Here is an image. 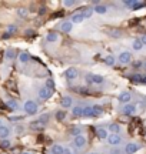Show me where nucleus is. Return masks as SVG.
I'll return each instance as SVG.
<instances>
[{
    "mask_svg": "<svg viewBox=\"0 0 146 154\" xmlns=\"http://www.w3.org/2000/svg\"><path fill=\"white\" fill-rule=\"evenodd\" d=\"M23 109H25V111H26L27 114H36L37 113V104L33 100H27V101L25 103Z\"/></svg>",
    "mask_w": 146,
    "mask_h": 154,
    "instance_id": "f257e3e1",
    "label": "nucleus"
},
{
    "mask_svg": "<svg viewBox=\"0 0 146 154\" xmlns=\"http://www.w3.org/2000/svg\"><path fill=\"white\" fill-rule=\"evenodd\" d=\"M83 20H85V16H83L82 13H76V14H73L72 23H82Z\"/></svg>",
    "mask_w": 146,
    "mask_h": 154,
    "instance_id": "f3484780",
    "label": "nucleus"
},
{
    "mask_svg": "<svg viewBox=\"0 0 146 154\" xmlns=\"http://www.w3.org/2000/svg\"><path fill=\"white\" fill-rule=\"evenodd\" d=\"M63 154H72V153H70V150H69L68 147H65V151H63Z\"/></svg>",
    "mask_w": 146,
    "mask_h": 154,
    "instance_id": "79ce46f5",
    "label": "nucleus"
},
{
    "mask_svg": "<svg viewBox=\"0 0 146 154\" xmlns=\"http://www.w3.org/2000/svg\"><path fill=\"white\" fill-rule=\"evenodd\" d=\"M30 127H32L33 130H43V128H44V126H43L39 120H37V121H35V123H32V126H30Z\"/></svg>",
    "mask_w": 146,
    "mask_h": 154,
    "instance_id": "393cba45",
    "label": "nucleus"
},
{
    "mask_svg": "<svg viewBox=\"0 0 146 154\" xmlns=\"http://www.w3.org/2000/svg\"><path fill=\"white\" fill-rule=\"evenodd\" d=\"M93 13H95V10H93L92 7H87V9H83V11H82V14L85 16V19H90V17L93 16Z\"/></svg>",
    "mask_w": 146,
    "mask_h": 154,
    "instance_id": "a211bd4d",
    "label": "nucleus"
},
{
    "mask_svg": "<svg viewBox=\"0 0 146 154\" xmlns=\"http://www.w3.org/2000/svg\"><path fill=\"white\" fill-rule=\"evenodd\" d=\"M1 126H3V124H1V120H0V127H1Z\"/></svg>",
    "mask_w": 146,
    "mask_h": 154,
    "instance_id": "de8ad7c7",
    "label": "nucleus"
},
{
    "mask_svg": "<svg viewBox=\"0 0 146 154\" xmlns=\"http://www.w3.org/2000/svg\"><path fill=\"white\" fill-rule=\"evenodd\" d=\"M108 143H109L110 146H117V144L122 143V137H120L119 134H109Z\"/></svg>",
    "mask_w": 146,
    "mask_h": 154,
    "instance_id": "0eeeda50",
    "label": "nucleus"
},
{
    "mask_svg": "<svg viewBox=\"0 0 146 154\" xmlns=\"http://www.w3.org/2000/svg\"><path fill=\"white\" fill-rule=\"evenodd\" d=\"M72 113L74 117H80V116H83V107H80V106H76V107H73Z\"/></svg>",
    "mask_w": 146,
    "mask_h": 154,
    "instance_id": "412c9836",
    "label": "nucleus"
},
{
    "mask_svg": "<svg viewBox=\"0 0 146 154\" xmlns=\"http://www.w3.org/2000/svg\"><path fill=\"white\" fill-rule=\"evenodd\" d=\"M1 147H3V149H9V147H10V141H9V140H3V141H1Z\"/></svg>",
    "mask_w": 146,
    "mask_h": 154,
    "instance_id": "4c0bfd02",
    "label": "nucleus"
},
{
    "mask_svg": "<svg viewBox=\"0 0 146 154\" xmlns=\"http://www.w3.org/2000/svg\"><path fill=\"white\" fill-rule=\"evenodd\" d=\"M29 59H30V56H29L27 53H20V54H19V60H20V63H27Z\"/></svg>",
    "mask_w": 146,
    "mask_h": 154,
    "instance_id": "b1692460",
    "label": "nucleus"
},
{
    "mask_svg": "<svg viewBox=\"0 0 146 154\" xmlns=\"http://www.w3.org/2000/svg\"><path fill=\"white\" fill-rule=\"evenodd\" d=\"M65 117H66V113H65V111H56V118H57L59 121H62Z\"/></svg>",
    "mask_w": 146,
    "mask_h": 154,
    "instance_id": "f704fd0d",
    "label": "nucleus"
},
{
    "mask_svg": "<svg viewBox=\"0 0 146 154\" xmlns=\"http://www.w3.org/2000/svg\"><path fill=\"white\" fill-rule=\"evenodd\" d=\"M105 63H106L108 66H113V64H115V57H113V56H106Z\"/></svg>",
    "mask_w": 146,
    "mask_h": 154,
    "instance_id": "c756f323",
    "label": "nucleus"
},
{
    "mask_svg": "<svg viewBox=\"0 0 146 154\" xmlns=\"http://www.w3.org/2000/svg\"><path fill=\"white\" fill-rule=\"evenodd\" d=\"M142 78H143L142 74H135V76H132V81H135V83H142Z\"/></svg>",
    "mask_w": 146,
    "mask_h": 154,
    "instance_id": "72a5a7b5",
    "label": "nucleus"
},
{
    "mask_svg": "<svg viewBox=\"0 0 146 154\" xmlns=\"http://www.w3.org/2000/svg\"><path fill=\"white\" fill-rule=\"evenodd\" d=\"M90 78H92V83H95V84H102L105 81L103 76H100V74H92Z\"/></svg>",
    "mask_w": 146,
    "mask_h": 154,
    "instance_id": "2eb2a0df",
    "label": "nucleus"
},
{
    "mask_svg": "<svg viewBox=\"0 0 146 154\" xmlns=\"http://www.w3.org/2000/svg\"><path fill=\"white\" fill-rule=\"evenodd\" d=\"M7 107H9V109H12V110H17L19 104H17L14 100H9V101H7Z\"/></svg>",
    "mask_w": 146,
    "mask_h": 154,
    "instance_id": "cd10ccee",
    "label": "nucleus"
},
{
    "mask_svg": "<svg viewBox=\"0 0 146 154\" xmlns=\"http://www.w3.org/2000/svg\"><path fill=\"white\" fill-rule=\"evenodd\" d=\"M77 76H79V72H77L76 67H69V69L65 72V77H66L68 80H74V78H77Z\"/></svg>",
    "mask_w": 146,
    "mask_h": 154,
    "instance_id": "7ed1b4c3",
    "label": "nucleus"
},
{
    "mask_svg": "<svg viewBox=\"0 0 146 154\" xmlns=\"http://www.w3.org/2000/svg\"><path fill=\"white\" fill-rule=\"evenodd\" d=\"M110 154H120V150L115 147V149H112V150H110Z\"/></svg>",
    "mask_w": 146,
    "mask_h": 154,
    "instance_id": "ea45409f",
    "label": "nucleus"
},
{
    "mask_svg": "<svg viewBox=\"0 0 146 154\" xmlns=\"http://www.w3.org/2000/svg\"><path fill=\"white\" fill-rule=\"evenodd\" d=\"M73 144H74V147H77V149L85 147V144H86V137H85V136H82V134L76 136V137L73 138Z\"/></svg>",
    "mask_w": 146,
    "mask_h": 154,
    "instance_id": "f03ea898",
    "label": "nucleus"
},
{
    "mask_svg": "<svg viewBox=\"0 0 146 154\" xmlns=\"http://www.w3.org/2000/svg\"><path fill=\"white\" fill-rule=\"evenodd\" d=\"M10 36H12L10 33H4V34H3V38H9Z\"/></svg>",
    "mask_w": 146,
    "mask_h": 154,
    "instance_id": "37998d69",
    "label": "nucleus"
},
{
    "mask_svg": "<svg viewBox=\"0 0 146 154\" xmlns=\"http://www.w3.org/2000/svg\"><path fill=\"white\" fill-rule=\"evenodd\" d=\"M22 154H30V153H27V151H25V153H22Z\"/></svg>",
    "mask_w": 146,
    "mask_h": 154,
    "instance_id": "49530a36",
    "label": "nucleus"
},
{
    "mask_svg": "<svg viewBox=\"0 0 146 154\" xmlns=\"http://www.w3.org/2000/svg\"><path fill=\"white\" fill-rule=\"evenodd\" d=\"M32 34H33L32 30H27V32H26V36H32Z\"/></svg>",
    "mask_w": 146,
    "mask_h": 154,
    "instance_id": "c03bdc74",
    "label": "nucleus"
},
{
    "mask_svg": "<svg viewBox=\"0 0 146 154\" xmlns=\"http://www.w3.org/2000/svg\"><path fill=\"white\" fill-rule=\"evenodd\" d=\"M17 14H19L20 17H26V16H27V10H26V9H19V10H17Z\"/></svg>",
    "mask_w": 146,
    "mask_h": 154,
    "instance_id": "c9c22d12",
    "label": "nucleus"
},
{
    "mask_svg": "<svg viewBox=\"0 0 146 154\" xmlns=\"http://www.w3.org/2000/svg\"><path fill=\"white\" fill-rule=\"evenodd\" d=\"M39 121L44 126V124L49 121V114H42V116H40V118H39Z\"/></svg>",
    "mask_w": 146,
    "mask_h": 154,
    "instance_id": "473e14b6",
    "label": "nucleus"
},
{
    "mask_svg": "<svg viewBox=\"0 0 146 154\" xmlns=\"http://www.w3.org/2000/svg\"><path fill=\"white\" fill-rule=\"evenodd\" d=\"M109 130L112 131V134H119V131H120V126L116 124V123H112V124L109 126Z\"/></svg>",
    "mask_w": 146,
    "mask_h": 154,
    "instance_id": "aec40b11",
    "label": "nucleus"
},
{
    "mask_svg": "<svg viewBox=\"0 0 146 154\" xmlns=\"http://www.w3.org/2000/svg\"><path fill=\"white\" fill-rule=\"evenodd\" d=\"M132 47H133V50H136V51H139V50H142V49H143V43L141 41V38H136V40L133 41V44H132Z\"/></svg>",
    "mask_w": 146,
    "mask_h": 154,
    "instance_id": "6ab92c4d",
    "label": "nucleus"
},
{
    "mask_svg": "<svg viewBox=\"0 0 146 154\" xmlns=\"http://www.w3.org/2000/svg\"><path fill=\"white\" fill-rule=\"evenodd\" d=\"M90 154H99V153H90Z\"/></svg>",
    "mask_w": 146,
    "mask_h": 154,
    "instance_id": "09e8293b",
    "label": "nucleus"
},
{
    "mask_svg": "<svg viewBox=\"0 0 146 154\" xmlns=\"http://www.w3.org/2000/svg\"><path fill=\"white\" fill-rule=\"evenodd\" d=\"M83 116L85 117H90V116H93V109L89 106V107H83Z\"/></svg>",
    "mask_w": 146,
    "mask_h": 154,
    "instance_id": "a878e982",
    "label": "nucleus"
},
{
    "mask_svg": "<svg viewBox=\"0 0 146 154\" xmlns=\"http://www.w3.org/2000/svg\"><path fill=\"white\" fill-rule=\"evenodd\" d=\"M6 87H7V88H12V91H13V93H16V91H17V90H16V84H14V81H13V80L7 81V83H6Z\"/></svg>",
    "mask_w": 146,
    "mask_h": 154,
    "instance_id": "c85d7f7f",
    "label": "nucleus"
},
{
    "mask_svg": "<svg viewBox=\"0 0 146 154\" xmlns=\"http://www.w3.org/2000/svg\"><path fill=\"white\" fill-rule=\"evenodd\" d=\"M9 134H10V130H9V127H6V126H1V127H0V138L6 140V138L9 137Z\"/></svg>",
    "mask_w": 146,
    "mask_h": 154,
    "instance_id": "ddd939ff",
    "label": "nucleus"
},
{
    "mask_svg": "<svg viewBox=\"0 0 146 154\" xmlns=\"http://www.w3.org/2000/svg\"><path fill=\"white\" fill-rule=\"evenodd\" d=\"M92 109H93V116H100L103 113V109H102V106H99V104L92 106Z\"/></svg>",
    "mask_w": 146,
    "mask_h": 154,
    "instance_id": "4be33fe9",
    "label": "nucleus"
},
{
    "mask_svg": "<svg viewBox=\"0 0 146 154\" xmlns=\"http://www.w3.org/2000/svg\"><path fill=\"white\" fill-rule=\"evenodd\" d=\"M122 111H123V114L132 116V114H135V113H136V107H135L133 104H130V103H129V104H125V106H123V110H122Z\"/></svg>",
    "mask_w": 146,
    "mask_h": 154,
    "instance_id": "6e6552de",
    "label": "nucleus"
},
{
    "mask_svg": "<svg viewBox=\"0 0 146 154\" xmlns=\"http://www.w3.org/2000/svg\"><path fill=\"white\" fill-rule=\"evenodd\" d=\"M141 41H142V43H143V46H145L146 44V34H143V36L141 37Z\"/></svg>",
    "mask_w": 146,
    "mask_h": 154,
    "instance_id": "a19ab883",
    "label": "nucleus"
},
{
    "mask_svg": "<svg viewBox=\"0 0 146 154\" xmlns=\"http://www.w3.org/2000/svg\"><path fill=\"white\" fill-rule=\"evenodd\" d=\"M14 32H16V26H13V24H12V26H9V29H7V33L13 34Z\"/></svg>",
    "mask_w": 146,
    "mask_h": 154,
    "instance_id": "58836bf2",
    "label": "nucleus"
},
{
    "mask_svg": "<svg viewBox=\"0 0 146 154\" xmlns=\"http://www.w3.org/2000/svg\"><path fill=\"white\" fill-rule=\"evenodd\" d=\"M14 54H16L14 50H13V49H9V50L6 51V59H7V60H13V59H14Z\"/></svg>",
    "mask_w": 146,
    "mask_h": 154,
    "instance_id": "bb28decb",
    "label": "nucleus"
},
{
    "mask_svg": "<svg viewBox=\"0 0 146 154\" xmlns=\"http://www.w3.org/2000/svg\"><path fill=\"white\" fill-rule=\"evenodd\" d=\"M72 27H73L72 20H70V22H63V23H62V26H60L62 32H65V33H69V32H72Z\"/></svg>",
    "mask_w": 146,
    "mask_h": 154,
    "instance_id": "9b49d317",
    "label": "nucleus"
},
{
    "mask_svg": "<svg viewBox=\"0 0 146 154\" xmlns=\"http://www.w3.org/2000/svg\"><path fill=\"white\" fill-rule=\"evenodd\" d=\"M72 97L70 96H65V97H62V101H60V104H62V107H65V109H69V107H72Z\"/></svg>",
    "mask_w": 146,
    "mask_h": 154,
    "instance_id": "9d476101",
    "label": "nucleus"
},
{
    "mask_svg": "<svg viewBox=\"0 0 146 154\" xmlns=\"http://www.w3.org/2000/svg\"><path fill=\"white\" fill-rule=\"evenodd\" d=\"M142 83H145V84H146V76H143V78H142Z\"/></svg>",
    "mask_w": 146,
    "mask_h": 154,
    "instance_id": "a18cd8bd",
    "label": "nucleus"
},
{
    "mask_svg": "<svg viewBox=\"0 0 146 154\" xmlns=\"http://www.w3.org/2000/svg\"><path fill=\"white\" fill-rule=\"evenodd\" d=\"M130 60H132V54L129 51H122L119 54V61L122 64H128V63H130Z\"/></svg>",
    "mask_w": 146,
    "mask_h": 154,
    "instance_id": "39448f33",
    "label": "nucleus"
},
{
    "mask_svg": "<svg viewBox=\"0 0 146 154\" xmlns=\"http://www.w3.org/2000/svg\"><path fill=\"white\" fill-rule=\"evenodd\" d=\"M63 4H65L66 7H72V6H74V4H77V1H72V0H65V1H63Z\"/></svg>",
    "mask_w": 146,
    "mask_h": 154,
    "instance_id": "e433bc0d",
    "label": "nucleus"
},
{
    "mask_svg": "<svg viewBox=\"0 0 146 154\" xmlns=\"http://www.w3.org/2000/svg\"><path fill=\"white\" fill-rule=\"evenodd\" d=\"M93 10H95V13H98V14H105V13L108 11V7L103 6V4H96V6L93 7Z\"/></svg>",
    "mask_w": 146,
    "mask_h": 154,
    "instance_id": "f8f14e48",
    "label": "nucleus"
},
{
    "mask_svg": "<svg viewBox=\"0 0 146 154\" xmlns=\"http://www.w3.org/2000/svg\"><path fill=\"white\" fill-rule=\"evenodd\" d=\"M130 99H132V94H130L129 91H122V93L119 94V101H122V103H125V104H129Z\"/></svg>",
    "mask_w": 146,
    "mask_h": 154,
    "instance_id": "1a4fd4ad",
    "label": "nucleus"
},
{
    "mask_svg": "<svg viewBox=\"0 0 146 154\" xmlns=\"http://www.w3.org/2000/svg\"><path fill=\"white\" fill-rule=\"evenodd\" d=\"M52 93H53V91H52L50 88L43 87V88H40V90H39V99H42V100H47V99H50Z\"/></svg>",
    "mask_w": 146,
    "mask_h": 154,
    "instance_id": "423d86ee",
    "label": "nucleus"
},
{
    "mask_svg": "<svg viewBox=\"0 0 146 154\" xmlns=\"http://www.w3.org/2000/svg\"><path fill=\"white\" fill-rule=\"evenodd\" d=\"M46 40H47V41H50V43H55V41H57V40H59V34H57V33H55V32H50V33H47Z\"/></svg>",
    "mask_w": 146,
    "mask_h": 154,
    "instance_id": "4468645a",
    "label": "nucleus"
},
{
    "mask_svg": "<svg viewBox=\"0 0 146 154\" xmlns=\"http://www.w3.org/2000/svg\"><path fill=\"white\" fill-rule=\"evenodd\" d=\"M145 67H146V63H145Z\"/></svg>",
    "mask_w": 146,
    "mask_h": 154,
    "instance_id": "8fccbe9b",
    "label": "nucleus"
},
{
    "mask_svg": "<svg viewBox=\"0 0 146 154\" xmlns=\"http://www.w3.org/2000/svg\"><path fill=\"white\" fill-rule=\"evenodd\" d=\"M143 6H145V3H142V1H135V4H133L132 10H139V9H142Z\"/></svg>",
    "mask_w": 146,
    "mask_h": 154,
    "instance_id": "7c9ffc66",
    "label": "nucleus"
},
{
    "mask_svg": "<svg viewBox=\"0 0 146 154\" xmlns=\"http://www.w3.org/2000/svg\"><path fill=\"white\" fill-rule=\"evenodd\" d=\"M46 86H47V88H50L52 91L55 90V83H53L52 78H47V80H46Z\"/></svg>",
    "mask_w": 146,
    "mask_h": 154,
    "instance_id": "2f4dec72",
    "label": "nucleus"
},
{
    "mask_svg": "<svg viewBox=\"0 0 146 154\" xmlns=\"http://www.w3.org/2000/svg\"><path fill=\"white\" fill-rule=\"evenodd\" d=\"M139 150V144H136V143H128L126 146H125V154H133L136 153Z\"/></svg>",
    "mask_w": 146,
    "mask_h": 154,
    "instance_id": "20e7f679",
    "label": "nucleus"
},
{
    "mask_svg": "<svg viewBox=\"0 0 146 154\" xmlns=\"http://www.w3.org/2000/svg\"><path fill=\"white\" fill-rule=\"evenodd\" d=\"M63 151H65V147L60 144H55L52 147V154H63Z\"/></svg>",
    "mask_w": 146,
    "mask_h": 154,
    "instance_id": "dca6fc26",
    "label": "nucleus"
},
{
    "mask_svg": "<svg viewBox=\"0 0 146 154\" xmlns=\"http://www.w3.org/2000/svg\"><path fill=\"white\" fill-rule=\"evenodd\" d=\"M96 134H98L99 138H108V137H109V136H108V131H106L105 128H99V130L96 131Z\"/></svg>",
    "mask_w": 146,
    "mask_h": 154,
    "instance_id": "5701e85b",
    "label": "nucleus"
}]
</instances>
